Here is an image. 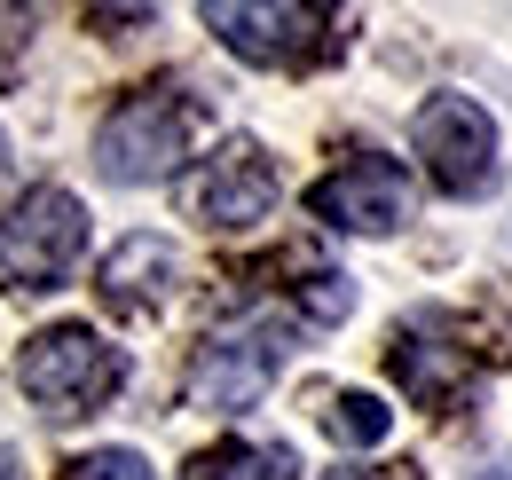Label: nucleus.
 Returning a JSON list of instances; mask_svg holds the SVG:
<instances>
[{
    "label": "nucleus",
    "mask_w": 512,
    "mask_h": 480,
    "mask_svg": "<svg viewBox=\"0 0 512 480\" xmlns=\"http://www.w3.org/2000/svg\"><path fill=\"white\" fill-rule=\"evenodd\" d=\"M197 134H205V95L190 79H150V87L119 95L111 119L95 126V166L119 189H142V181L174 174L197 150Z\"/></svg>",
    "instance_id": "f257e3e1"
},
{
    "label": "nucleus",
    "mask_w": 512,
    "mask_h": 480,
    "mask_svg": "<svg viewBox=\"0 0 512 480\" xmlns=\"http://www.w3.org/2000/svg\"><path fill=\"white\" fill-rule=\"evenodd\" d=\"M16 378H24V394H32L40 418L71 425V418H95V410L127 386V355H119L103 331H87V323H48V331L24 339Z\"/></svg>",
    "instance_id": "f03ea898"
},
{
    "label": "nucleus",
    "mask_w": 512,
    "mask_h": 480,
    "mask_svg": "<svg viewBox=\"0 0 512 480\" xmlns=\"http://www.w3.org/2000/svg\"><path fill=\"white\" fill-rule=\"evenodd\" d=\"M205 32L260 71H316L347 48L339 8H308V0H205Z\"/></svg>",
    "instance_id": "7ed1b4c3"
},
{
    "label": "nucleus",
    "mask_w": 512,
    "mask_h": 480,
    "mask_svg": "<svg viewBox=\"0 0 512 480\" xmlns=\"http://www.w3.org/2000/svg\"><path fill=\"white\" fill-rule=\"evenodd\" d=\"M87 252V205L40 181L16 205H0V292H56Z\"/></svg>",
    "instance_id": "20e7f679"
},
{
    "label": "nucleus",
    "mask_w": 512,
    "mask_h": 480,
    "mask_svg": "<svg viewBox=\"0 0 512 480\" xmlns=\"http://www.w3.org/2000/svg\"><path fill=\"white\" fill-rule=\"evenodd\" d=\"M284 355H292V323L284 315H237V323H221V331L197 339V355H190V402L237 418V410H253L260 394L276 386Z\"/></svg>",
    "instance_id": "39448f33"
},
{
    "label": "nucleus",
    "mask_w": 512,
    "mask_h": 480,
    "mask_svg": "<svg viewBox=\"0 0 512 480\" xmlns=\"http://www.w3.org/2000/svg\"><path fill=\"white\" fill-rule=\"evenodd\" d=\"M386 370L418 410H457L473 394V378H481V355H473V339H465V323L449 307H418V315L394 323Z\"/></svg>",
    "instance_id": "423d86ee"
},
{
    "label": "nucleus",
    "mask_w": 512,
    "mask_h": 480,
    "mask_svg": "<svg viewBox=\"0 0 512 480\" xmlns=\"http://www.w3.org/2000/svg\"><path fill=\"white\" fill-rule=\"evenodd\" d=\"M410 150L442 197H481L497 181V119L473 95H426L410 119Z\"/></svg>",
    "instance_id": "0eeeda50"
},
{
    "label": "nucleus",
    "mask_w": 512,
    "mask_h": 480,
    "mask_svg": "<svg viewBox=\"0 0 512 480\" xmlns=\"http://www.w3.org/2000/svg\"><path fill=\"white\" fill-rule=\"evenodd\" d=\"M276 197H284V174H276V158L260 150L253 134L213 142L197 158V174L182 181V205H190V221H205V229H253V221L276 213Z\"/></svg>",
    "instance_id": "6e6552de"
},
{
    "label": "nucleus",
    "mask_w": 512,
    "mask_h": 480,
    "mask_svg": "<svg viewBox=\"0 0 512 480\" xmlns=\"http://www.w3.org/2000/svg\"><path fill=\"white\" fill-rule=\"evenodd\" d=\"M410 166L402 158H379V150H355V158H339L331 174L308 189V213H316L323 229H347V237H386V229H402L410 221Z\"/></svg>",
    "instance_id": "1a4fd4ad"
},
{
    "label": "nucleus",
    "mask_w": 512,
    "mask_h": 480,
    "mask_svg": "<svg viewBox=\"0 0 512 480\" xmlns=\"http://www.w3.org/2000/svg\"><path fill=\"white\" fill-rule=\"evenodd\" d=\"M174 284H182V252L166 237H127L111 244V260H103V276H95V292L103 307H119V315H158V307L174 300Z\"/></svg>",
    "instance_id": "9d476101"
},
{
    "label": "nucleus",
    "mask_w": 512,
    "mask_h": 480,
    "mask_svg": "<svg viewBox=\"0 0 512 480\" xmlns=\"http://www.w3.org/2000/svg\"><path fill=\"white\" fill-rule=\"evenodd\" d=\"M182 480H300V449L292 441H213L190 457Z\"/></svg>",
    "instance_id": "9b49d317"
},
{
    "label": "nucleus",
    "mask_w": 512,
    "mask_h": 480,
    "mask_svg": "<svg viewBox=\"0 0 512 480\" xmlns=\"http://www.w3.org/2000/svg\"><path fill=\"white\" fill-rule=\"evenodd\" d=\"M386 425H394V410H386L379 394H331V402H323V433H331L339 449H379Z\"/></svg>",
    "instance_id": "f8f14e48"
},
{
    "label": "nucleus",
    "mask_w": 512,
    "mask_h": 480,
    "mask_svg": "<svg viewBox=\"0 0 512 480\" xmlns=\"http://www.w3.org/2000/svg\"><path fill=\"white\" fill-rule=\"evenodd\" d=\"M64 480H150V457H134V449H87V457H71Z\"/></svg>",
    "instance_id": "ddd939ff"
},
{
    "label": "nucleus",
    "mask_w": 512,
    "mask_h": 480,
    "mask_svg": "<svg viewBox=\"0 0 512 480\" xmlns=\"http://www.w3.org/2000/svg\"><path fill=\"white\" fill-rule=\"evenodd\" d=\"M24 48H32V16H24V8H0V87L16 79Z\"/></svg>",
    "instance_id": "4468645a"
},
{
    "label": "nucleus",
    "mask_w": 512,
    "mask_h": 480,
    "mask_svg": "<svg viewBox=\"0 0 512 480\" xmlns=\"http://www.w3.org/2000/svg\"><path fill=\"white\" fill-rule=\"evenodd\" d=\"M323 480H418V465H339Z\"/></svg>",
    "instance_id": "2eb2a0df"
},
{
    "label": "nucleus",
    "mask_w": 512,
    "mask_h": 480,
    "mask_svg": "<svg viewBox=\"0 0 512 480\" xmlns=\"http://www.w3.org/2000/svg\"><path fill=\"white\" fill-rule=\"evenodd\" d=\"M0 480H24V457H16V449H0Z\"/></svg>",
    "instance_id": "dca6fc26"
}]
</instances>
